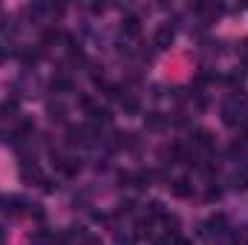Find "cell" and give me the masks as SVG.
<instances>
[{"label": "cell", "instance_id": "1", "mask_svg": "<svg viewBox=\"0 0 248 245\" xmlns=\"http://www.w3.org/2000/svg\"><path fill=\"white\" fill-rule=\"evenodd\" d=\"M222 122L228 127H246L248 130V98L243 95V90H234L222 101Z\"/></svg>", "mask_w": 248, "mask_h": 245}, {"label": "cell", "instance_id": "2", "mask_svg": "<svg viewBox=\"0 0 248 245\" xmlns=\"http://www.w3.org/2000/svg\"><path fill=\"white\" fill-rule=\"evenodd\" d=\"M214 133L211 130H193L190 133V147L196 150V153H211L214 150Z\"/></svg>", "mask_w": 248, "mask_h": 245}, {"label": "cell", "instance_id": "3", "mask_svg": "<svg viewBox=\"0 0 248 245\" xmlns=\"http://www.w3.org/2000/svg\"><path fill=\"white\" fill-rule=\"evenodd\" d=\"M81 107L87 110V116H90L93 124H110V110L107 107H101V104H95L90 98H81Z\"/></svg>", "mask_w": 248, "mask_h": 245}, {"label": "cell", "instance_id": "4", "mask_svg": "<svg viewBox=\"0 0 248 245\" xmlns=\"http://www.w3.org/2000/svg\"><path fill=\"white\" fill-rule=\"evenodd\" d=\"M20 179L26 184H32V182L41 184L44 182V173H41V168H38L35 159H23V162H20Z\"/></svg>", "mask_w": 248, "mask_h": 245}, {"label": "cell", "instance_id": "5", "mask_svg": "<svg viewBox=\"0 0 248 245\" xmlns=\"http://www.w3.org/2000/svg\"><path fill=\"white\" fill-rule=\"evenodd\" d=\"M173 41H176L173 26H159V29H156V35H153V46H156V49H170V46H173Z\"/></svg>", "mask_w": 248, "mask_h": 245}, {"label": "cell", "instance_id": "6", "mask_svg": "<svg viewBox=\"0 0 248 245\" xmlns=\"http://www.w3.org/2000/svg\"><path fill=\"white\" fill-rule=\"evenodd\" d=\"M26 208H29V202H26L23 196H9V199H3V211L12 214V216H23Z\"/></svg>", "mask_w": 248, "mask_h": 245}, {"label": "cell", "instance_id": "7", "mask_svg": "<svg viewBox=\"0 0 248 245\" xmlns=\"http://www.w3.org/2000/svg\"><path fill=\"white\" fill-rule=\"evenodd\" d=\"M168 187H170V193H173L176 199H187V196L193 193V184H190V179H185V176L173 179V182L168 184Z\"/></svg>", "mask_w": 248, "mask_h": 245}, {"label": "cell", "instance_id": "8", "mask_svg": "<svg viewBox=\"0 0 248 245\" xmlns=\"http://www.w3.org/2000/svg\"><path fill=\"white\" fill-rule=\"evenodd\" d=\"M139 32H141V20H139L136 15H124L122 35H124V38H139Z\"/></svg>", "mask_w": 248, "mask_h": 245}, {"label": "cell", "instance_id": "9", "mask_svg": "<svg viewBox=\"0 0 248 245\" xmlns=\"http://www.w3.org/2000/svg\"><path fill=\"white\" fill-rule=\"evenodd\" d=\"M46 116H49V122H58V124L66 122V107H63V101H49Z\"/></svg>", "mask_w": 248, "mask_h": 245}, {"label": "cell", "instance_id": "10", "mask_svg": "<svg viewBox=\"0 0 248 245\" xmlns=\"http://www.w3.org/2000/svg\"><path fill=\"white\" fill-rule=\"evenodd\" d=\"M49 87H52L55 92H72V78H69L66 72H58V75L49 81Z\"/></svg>", "mask_w": 248, "mask_h": 245}, {"label": "cell", "instance_id": "11", "mask_svg": "<svg viewBox=\"0 0 248 245\" xmlns=\"http://www.w3.org/2000/svg\"><path fill=\"white\" fill-rule=\"evenodd\" d=\"M144 124H147V130H165V127L170 124V119H168V116H162V113H147Z\"/></svg>", "mask_w": 248, "mask_h": 245}, {"label": "cell", "instance_id": "12", "mask_svg": "<svg viewBox=\"0 0 248 245\" xmlns=\"http://www.w3.org/2000/svg\"><path fill=\"white\" fill-rule=\"evenodd\" d=\"M231 187L234 190H248V168H243V170H237V173H231Z\"/></svg>", "mask_w": 248, "mask_h": 245}, {"label": "cell", "instance_id": "13", "mask_svg": "<svg viewBox=\"0 0 248 245\" xmlns=\"http://www.w3.org/2000/svg\"><path fill=\"white\" fill-rule=\"evenodd\" d=\"M17 55H20L23 66H35V63L41 61V52L38 49H17Z\"/></svg>", "mask_w": 248, "mask_h": 245}, {"label": "cell", "instance_id": "14", "mask_svg": "<svg viewBox=\"0 0 248 245\" xmlns=\"http://www.w3.org/2000/svg\"><path fill=\"white\" fill-rule=\"evenodd\" d=\"M122 107H124V113H139V98H136L133 92H124L122 95Z\"/></svg>", "mask_w": 248, "mask_h": 245}, {"label": "cell", "instance_id": "15", "mask_svg": "<svg viewBox=\"0 0 248 245\" xmlns=\"http://www.w3.org/2000/svg\"><path fill=\"white\" fill-rule=\"evenodd\" d=\"M162 225H165V231H168V234H176V231H179V216L165 214V216H162Z\"/></svg>", "mask_w": 248, "mask_h": 245}, {"label": "cell", "instance_id": "16", "mask_svg": "<svg viewBox=\"0 0 248 245\" xmlns=\"http://www.w3.org/2000/svg\"><path fill=\"white\" fill-rule=\"evenodd\" d=\"M0 116L3 119H17V101H3L0 104Z\"/></svg>", "mask_w": 248, "mask_h": 245}, {"label": "cell", "instance_id": "17", "mask_svg": "<svg viewBox=\"0 0 248 245\" xmlns=\"http://www.w3.org/2000/svg\"><path fill=\"white\" fill-rule=\"evenodd\" d=\"M0 32H6V35H15V32H17L15 20H12V17H3V20H0Z\"/></svg>", "mask_w": 248, "mask_h": 245}, {"label": "cell", "instance_id": "18", "mask_svg": "<svg viewBox=\"0 0 248 245\" xmlns=\"http://www.w3.org/2000/svg\"><path fill=\"white\" fill-rule=\"evenodd\" d=\"M61 38H63V35L58 32V29H46V35H44V44L49 46V44H58Z\"/></svg>", "mask_w": 248, "mask_h": 245}, {"label": "cell", "instance_id": "19", "mask_svg": "<svg viewBox=\"0 0 248 245\" xmlns=\"http://www.w3.org/2000/svg\"><path fill=\"white\" fill-rule=\"evenodd\" d=\"M237 52H240V61H243V66H246V72H248V38L240 41V49Z\"/></svg>", "mask_w": 248, "mask_h": 245}, {"label": "cell", "instance_id": "20", "mask_svg": "<svg viewBox=\"0 0 248 245\" xmlns=\"http://www.w3.org/2000/svg\"><path fill=\"white\" fill-rule=\"evenodd\" d=\"M116 245H136V237H130V234H119V237H116Z\"/></svg>", "mask_w": 248, "mask_h": 245}, {"label": "cell", "instance_id": "21", "mask_svg": "<svg viewBox=\"0 0 248 245\" xmlns=\"http://www.w3.org/2000/svg\"><path fill=\"white\" fill-rule=\"evenodd\" d=\"M41 187H44V193H52V190H55V182H52L49 176H44V182H41Z\"/></svg>", "mask_w": 248, "mask_h": 245}, {"label": "cell", "instance_id": "22", "mask_svg": "<svg viewBox=\"0 0 248 245\" xmlns=\"http://www.w3.org/2000/svg\"><path fill=\"white\" fill-rule=\"evenodd\" d=\"M205 196H208V202H214V199H219V196H222V190H219V187H208V193H205Z\"/></svg>", "mask_w": 248, "mask_h": 245}, {"label": "cell", "instance_id": "23", "mask_svg": "<svg viewBox=\"0 0 248 245\" xmlns=\"http://www.w3.org/2000/svg\"><path fill=\"white\" fill-rule=\"evenodd\" d=\"M29 214H32L35 219H44V208H41V205H29Z\"/></svg>", "mask_w": 248, "mask_h": 245}, {"label": "cell", "instance_id": "24", "mask_svg": "<svg viewBox=\"0 0 248 245\" xmlns=\"http://www.w3.org/2000/svg\"><path fill=\"white\" fill-rule=\"evenodd\" d=\"M0 245H6V231L0 228Z\"/></svg>", "mask_w": 248, "mask_h": 245}, {"label": "cell", "instance_id": "25", "mask_svg": "<svg viewBox=\"0 0 248 245\" xmlns=\"http://www.w3.org/2000/svg\"><path fill=\"white\" fill-rule=\"evenodd\" d=\"M6 61V49H3V46H0V63Z\"/></svg>", "mask_w": 248, "mask_h": 245}, {"label": "cell", "instance_id": "26", "mask_svg": "<svg viewBox=\"0 0 248 245\" xmlns=\"http://www.w3.org/2000/svg\"><path fill=\"white\" fill-rule=\"evenodd\" d=\"M0 205H3V196H0Z\"/></svg>", "mask_w": 248, "mask_h": 245}]
</instances>
